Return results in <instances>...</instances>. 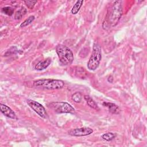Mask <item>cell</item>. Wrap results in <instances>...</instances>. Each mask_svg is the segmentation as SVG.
<instances>
[{
    "label": "cell",
    "instance_id": "obj_1",
    "mask_svg": "<svg viewBox=\"0 0 147 147\" xmlns=\"http://www.w3.org/2000/svg\"><path fill=\"white\" fill-rule=\"evenodd\" d=\"M63 80L52 79H38L33 82V86L36 87H41L48 90H59L64 87Z\"/></svg>",
    "mask_w": 147,
    "mask_h": 147
},
{
    "label": "cell",
    "instance_id": "obj_2",
    "mask_svg": "<svg viewBox=\"0 0 147 147\" xmlns=\"http://www.w3.org/2000/svg\"><path fill=\"white\" fill-rule=\"evenodd\" d=\"M56 50L59 61L62 65H68L73 62L74 54L67 46L59 44L56 47Z\"/></svg>",
    "mask_w": 147,
    "mask_h": 147
},
{
    "label": "cell",
    "instance_id": "obj_3",
    "mask_svg": "<svg viewBox=\"0 0 147 147\" xmlns=\"http://www.w3.org/2000/svg\"><path fill=\"white\" fill-rule=\"evenodd\" d=\"M122 14V7L121 1H115L110 11V14H108L107 24L111 27L115 26Z\"/></svg>",
    "mask_w": 147,
    "mask_h": 147
},
{
    "label": "cell",
    "instance_id": "obj_4",
    "mask_svg": "<svg viewBox=\"0 0 147 147\" xmlns=\"http://www.w3.org/2000/svg\"><path fill=\"white\" fill-rule=\"evenodd\" d=\"M102 59L101 48L98 43H95L93 45L92 55L87 63V68L90 71L95 70L99 66Z\"/></svg>",
    "mask_w": 147,
    "mask_h": 147
},
{
    "label": "cell",
    "instance_id": "obj_5",
    "mask_svg": "<svg viewBox=\"0 0 147 147\" xmlns=\"http://www.w3.org/2000/svg\"><path fill=\"white\" fill-rule=\"evenodd\" d=\"M56 113H73L75 111L74 107L69 103L65 102H54L49 105Z\"/></svg>",
    "mask_w": 147,
    "mask_h": 147
},
{
    "label": "cell",
    "instance_id": "obj_6",
    "mask_svg": "<svg viewBox=\"0 0 147 147\" xmlns=\"http://www.w3.org/2000/svg\"><path fill=\"white\" fill-rule=\"evenodd\" d=\"M27 103L30 107V108L33 110L40 117L45 119L47 118V111L42 105L31 99L27 100Z\"/></svg>",
    "mask_w": 147,
    "mask_h": 147
},
{
    "label": "cell",
    "instance_id": "obj_7",
    "mask_svg": "<svg viewBox=\"0 0 147 147\" xmlns=\"http://www.w3.org/2000/svg\"><path fill=\"white\" fill-rule=\"evenodd\" d=\"M93 130L88 127H82L79 128H76L68 131L69 135L75 137L86 136L92 133Z\"/></svg>",
    "mask_w": 147,
    "mask_h": 147
},
{
    "label": "cell",
    "instance_id": "obj_8",
    "mask_svg": "<svg viewBox=\"0 0 147 147\" xmlns=\"http://www.w3.org/2000/svg\"><path fill=\"white\" fill-rule=\"evenodd\" d=\"M0 109H1V111L2 112V113L4 115L6 116L7 117L10 118L11 119H17V117L15 113L11 109H10L7 105L3 104V103H1Z\"/></svg>",
    "mask_w": 147,
    "mask_h": 147
},
{
    "label": "cell",
    "instance_id": "obj_9",
    "mask_svg": "<svg viewBox=\"0 0 147 147\" xmlns=\"http://www.w3.org/2000/svg\"><path fill=\"white\" fill-rule=\"evenodd\" d=\"M51 59L49 57L47 58L43 61H41L38 62L37 64H36L34 67V69L37 71H41L46 69L51 63Z\"/></svg>",
    "mask_w": 147,
    "mask_h": 147
},
{
    "label": "cell",
    "instance_id": "obj_10",
    "mask_svg": "<svg viewBox=\"0 0 147 147\" xmlns=\"http://www.w3.org/2000/svg\"><path fill=\"white\" fill-rule=\"evenodd\" d=\"M103 105L105 107H107L109 110L113 114H118L119 111V107L117 105H115L114 103L105 102L103 103Z\"/></svg>",
    "mask_w": 147,
    "mask_h": 147
},
{
    "label": "cell",
    "instance_id": "obj_11",
    "mask_svg": "<svg viewBox=\"0 0 147 147\" xmlns=\"http://www.w3.org/2000/svg\"><path fill=\"white\" fill-rule=\"evenodd\" d=\"M84 98L86 100L87 105L90 107H91L92 109H95L96 110H99V108L98 106L97 105V104L96 103V102L89 95H84Z\"/></svg>",
    "mask_w": 147,
    "mask_h": 147
},
{
    "label": "cell",
    "instance_id": "obj_12",
    "mask_svg": "<svg viewBox=\"0 0 147 147\" xmlns=\"http://www.w3.org/2000/svg\"><path fill=\"white\" fill-rule=\"evenodd\" d=\"M27 10L26 8L24 7H21L18 10H17L14 16V18L16 20H20L22 18V17L26 13Z\"/></svg>",
    "mask_w": 147,
    "mask_h": 147
},
{
    "label": "cell",
    "instance_id": "obj_13",
    "mask_svg": "<svg viewBox=\"0 0 147 147\" xmlns=\"http://www.w3.org/2000/svg\"><path fill=\"white\" fill-rule=\"evenodd\" d=\"M83 3V1H78L72 7L71 9V13L72 14H77L79 11L80 7H82Z\"/></svg>",
    "mask_w": 147,
    "mask_h": 147
},
{
    "label": "cell",
    "instance_id": "obj_14",
    "mask_svg": "<svg viewBox=\"0 0 147 147\" xmlns=\"http://www.w3.org/2000/svg\"><path fill=\"white\" fill-rule=\"evenodd\" d=\"M116 134L114 133H112V132H108V133H105L103 134L102 136V138L106 140V141H111L112 140H113L114 138L116 137Z\"/></svg>",
    "mask_w": 147,
    "mask_h": 147
},
{
    "label": "cell",
    "instance_id": "obj_15",
    "mask_svg": "<svg viewBox=\"0 0 147 147\" xmlns=\"http://www.w3.org/2000/svg\"><path fill=\"white\" fill-rule=\"evenodd\" d=\"M35 17L34 16H29L28 18H26L24 22H22L21 25H20V27L21 28H24L26 26H28V25H29L30 24H31L34 20Z\"/></svg>",
    "mask_w": 147,
    "mask_h": 147
},
{
    "label": "cell",
    "instance_id": "obj_16",
    "mask_svg": "<svg viewBox=\"0 0 147 147\" xmlns=\"http://www.w3.org/2000/svg\"><path fill=\"white\" fill-rule=\"evenodd\" d=\"M2 11L3 13L7 16H11L14 13V9L10 6H6L4 7L2 9Z\"/></svg>",
    "mask_w": 147,
    "mask_h": 147
},
{
    "label": "cell",
    "instance_id": "obj_17",
    "mask_svg": "<svg viewBox=\"0 0 147 147\" xmlns=\"http://www.w3.org/2000/svg\"><path fill=\"white\" fill-rule=\"evenodd\" d=\"M72 100L76 103H79L82 100V95L79 92H76L72 95Z\"/></svg>",
    "mask_w": 147,
    "mask_h": 147
},
{
    "label": "cell",
    "instance_id": "obj_18",
    "mask_svg": "<svg viewBox=\"0 0 147 147\" xmlns=\"http://www.w3.org/2000/svg\"><path fill=\"white\" fill-rule=\"evenodd\" d=\"M37 1H33V0H28V1H24V3L28 6L29 9H33L34 5L37 3Z\"/></svg>",
    "mask_w": 147,
    "mask_h": 147
},
{
    "label": "cell",
    "instance_id": "obj_19",
    "mask_svg": "<svg viewBox=\"0 0 147 147\" xmlns=\"http://www.w3.org/2000/svg\"><path fill=\"white\" fill-rule=\"evenodd\" d=\"M108 82H110V83H112L113 82V76H110L108 78Z\"/></svg>",
    "mask_w": 147,
    "mask_h": 147
}]
</instances>
